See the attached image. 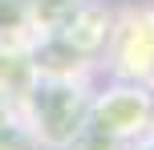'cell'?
<instances>
[{"mask_svg": "<svg viewBox=\"0 0 154 150\" xmlns=\"http://www.w3.org/2000/svg\"><path fill=\"white\" fill-rule=\"evenodd\" d=\"M97 77H32L16 97L24 126L37 134L41 150H69L89 126V102Z\"/></svg>", "mask_w": 154, "mask_h": 150, "instance_id": "cell-1", "label": "cell"}, {"mask_svg": "<svg viewBox=\"0 0 154 150\" xmlns=\"http://www.w3.org/2000/svg\"><path fill=\"white\" fill-rule=\"evenodd\" d=\"M89 130L106 134L109 142L130 146L154 134V85L150 81L97 77L89 102Z\"/></svg>", "mask_w": 154, "mask_h": 150, "instance_id": "cell-2", "label": "cell"}, {"mask_svg": "<svg viewBox=\"0 0 154 150\" xmlns=\"http://www.w3.org/2000/svg\"><path fill=\"white\" fill-rule=\"evenodd\" d=\"M101 77L154 85V0H130L114 8V29L101 53Z\"/></svg>", "mask_w": 154, "mask_h": 150, "instance_id": "cell-3", "label": "cell"}, {"mask_svg": "<svg viewBox=\"0 0 154 150\" xmlns=\"http://www.w3.org/2000/svg\"><path fill=\"white\" fill-rule=\"evenodd\" d=\"M45 37V0H0V45L32 49Z\"/></svg>", "mask_w": 154, "mask_h": 150, "instance_id": "cell-4", "label": "cell"}, {"mask_svg": "<svg viewBox=\"0 0 154 150\" xmlns=\"http://www.w3.org/2000/svg\"><path fill=\"white\" fill-rule=\"evenodd\" d=\"M0 150H41V142H37V134L24 126V118H16V122H8V126H0Z\"/></svg>", "mask_w": 154, "mask_h": 150, "instance_id": "cell-5", "label": "cell"}]
</instances>
